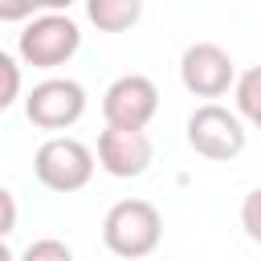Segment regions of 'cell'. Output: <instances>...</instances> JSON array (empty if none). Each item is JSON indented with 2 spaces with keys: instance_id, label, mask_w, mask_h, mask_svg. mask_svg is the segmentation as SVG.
Wrapping results in <instances>:
<instances>
[{
  "instance_id": "4fadbf2b",
  "label": "cell",
  "mask_w": 261,
  "mask_h": 261,
  "mask_svg": "<svg viewBox=\"0 0 261 261\" xmlns=\"http://www.w3.org/2000/svg\"><path fill=\"white\" fill-rule=\"evenodd\" d=\"M45 257H53V261H69L73 249H69L65 241H33V245L24 249V261H45Z\"/></svg>"
},
{
  "instance_id": "5bb4252c",
  "label": "cell",
  "mask_w": 261,
  "mask_h": 261,
  "mask_svg": "<svg viewBox=\"0 0 261 261\" xmlns=\"http://www.w3.org/2000/svg\"><path fill=\"white\" fill-rule=\"evenodd\" d=\"M33 12H37V4H33V0H0V20H8V24L29 20Z\"/></svg>"
},
{
  "instance_id": "6da1fadb",
  "label": "cell",
  "mask_w": 261,
  "mask_h": 261,
  "mask_svg": "<svg viewBox=\"0 0 261 261\" xmlns=\"http://www.w3.org/2000/svg\"><path fill=\"white\" fill-rule=\"evenodd\" d=\"M163 237V216L151 200H118L102 220V241L114 257H151Z\"/></svg>"
},
{
  "instance_id": "8fae6325",
  "label": "cell",
  "mask_w": 261,
  "mask_h": 261,
  "mask_svg": "<svg viewBox=\"0 0 261 261\" xmlns=\"http://www.w3.org/2000/svg\"><path fill=\"white\" fill-rule=\"evenodd\" d=\"M16 98H20V65L16 57L0 53V110H8Z\"/></svg>"
},
{
  "instance_id": "ba28073f",
  "label": "cell",
  "mask_w": 261,
  "mask_h": 261,
  "mask_svg": "<svg viewBox=\"0 0 261 261\" xmlns=\"http://www.w3.org/2000/svg\"><path fill=\"white\" fill-rule=\"evenodd\" d=\"M159 114V90L143 73H122L102 94V118L110 126H147Z\"/></svg>"
},
{
  "instance_id": "8992f818",
  "label": "cell",
  "mask_w": 261,
  "mask_h": 261,
  "mask_svg": "<svg viewBox=\"0 0 261 261\" xmlns=\"http://www.w3.org/2000/svg\"><path fill=\"white\" fill-rule=\"evenodd\" d=\"M179 82L196 98H220L237 86V65H232L228 49H220L212 41H196L179 57Z\"/></svg>"
},
{
  "instance_id": "277c9868",
  "label": "cell",
  "mask_w": 261,
  "mask_h": 261,
  "mask_svg": "<svg viewBox=\"0 0 261 261\" xmlns=\"http://www.w3.org/2000/svg\"><path fill=\"white\" fill-rule=\"evenodd\" d=\"M188 147L212 163L237 159L245 151V118L220 102H204L188 118Z\"/></svg>"
},
{
  "instance_id": "7a4b0ae2",
  "label": "cell",
  "mask_w": 261,
  "mask_h": 261,
  "mask_svg": "<svg viewBox=\"0 0 261 261\" xmlns=\"http://www.w3.org/2000/svg\"><path fill=\"white\" fill-rule=\"evenodd\" d=\"M77 49H82V29H77V20H69V12H41V16H33L24 24L20 41H16L20 61L33 65V69H57Z\"/></svg>"
},
{
  "instance_id": "9a60e30c",
  "label": "cell",
  "mask_w": 261,
  "mask_h": 261,
  "mask_svg": "<svg viewBox=\"0 0 261 261\" xmlns=\"http://www.w3.org/2000/svg\"><path fill=\"white\" fill-rule=\"evenodd\" d=\"M16 228V200H12V192L0 184V237H8Z\"/></svg>"
},
{
  "instance_id": "2e32d148",
  "label": "cell",
  "mask_w": 261,
  "mask_h": 261,
  "mask_svg": "<svg viewBox=\"0 0 261 261\" xmlns=\"http://www.w3.org/2000/svg\"><path fill=\"white\" fill-rule=\"evenodd\" d=\"M37 4V12H65L73 0H33Z\"/></svg>"
},
{
  "instance_id": "9c48e42d",
  "label": "cell",
  "mask_w": 261,
  "mask_h": 261,
  "mask_svg": "<svg viewBox=\"0 0 261 261\" xmlns=\"http://www.w3.org/2000/svg\"><path fill=\"white\" fill-rule=\"evenodd\" d=\"M86 16L98 33H126L143 16V0H86Z\"/></svg>"
},
{
  "instance_id": "52a82bcc",
  "label": "cell",
  "mask_w": 261,
  "mask_h": 261,
  "mask_svg": "<svg viewBox=\"0 0 261 261\" xmlns=\"http://www.w3.org/2000/svg\"><path fill=\"white\" fill-rule=\"evenodd\" d=\"M155 159V147H151V135L147 126H110L98 135V167L114 179H135L151 167Z\"/></svg>"
},
{
  "instance_id": "30bf717a",
  "label": "cell",
  "mask_w": 261,
  "mask_h": 261,
  "mask_svg": "<svg viewBox=\"0 0 261 261\" xmlns=\"http://www.w3.org/2000/svg\"><path fill=\"white\" fill-rule=\"evenodd\" d=\"M232 94H237V114H241L253 130H261V65L245 69V73L237 77Z\"/></svg>"
},
{
  "instance_id": "5b68a950",
  "label": "cell",
  "mask_w": 261,
  "mask_h": 261,
  "mask_svg": "<svg viewBox=\"0 0 261 261\" xmlns=\"http://www.w3.org/2000/svg\"><path fill=\"white\" fill-rule=\"evenodd\" d=\"M24 114L41 130H65L86 114V86L73 77H45L24 94Z\"/></svg>"
},
{
  "instance_id": "3957f363",
  "label": "cell",
  "mask_w": 261,
  "mask_h": 261,
  "mask_svg": "<svg viewBox=\"0 0 261 261\" xmlns=\"http://www.w3.org/2000/svg\"><path fill=\"white\" fill-rule=\"evenodd\" d=\"M94 167H98V155L69 135L45 139L33 155V171L49 192H82L94 179Z\"/></svg>"
},
{
  "instance_id": "e0dca14e",
  "label": "cell",
  "mask_w": 261,
  "mask_h": 261,
  "mask_svg": "<svg viewBox=\"0 0 261 261\" xmlns=\"http://www.w3.org/2000/svg\"><path fill=\"white\" fill-rule=\"evenodd\" d=\"M8 257H12V249H8V241L0 237V261H8Z\"/></svg>"
},
{
  "instance_id": "7c38bea8",
  "label": "cell",
  "mask_w": 261,
  "mask_h": 261,
  "mask_svg": "<svg viewBox=\"0 0 261 261\" xmlns=\"http://www.w3.org/2000/svg\"><path fill=\"white\" fill-rule=\"evenodd\" d=\"M241 228H245L249 241L261 245V188H253L245 196V204H241Z\"/></svg>"
}]
</instances>
